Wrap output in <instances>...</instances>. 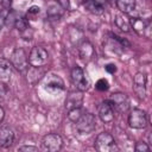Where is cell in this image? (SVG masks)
Returning <instances> with one entry per match:
<instances>
[{"label":"cell","instance_id":"obj_30","mask_svg":"<svg viewBox=\"0 0 152 152\" xmlns=\"http://www.w3.org/2000/svg\"><path fill=\"white\" fill-rule=\"evenodd\" d=\"M104 69H106V71L109 72V74H114V72H116V65L113 64V63L107 64V65L104 66Z\"/></svg>","mask_w":152,"mask_h":152},{"label":"cell","instance_id":"obj_1","mask_svg":"<svg viewBox=\"0 0 152 152\" xmlns=\"http://www.w3.org/2000/svg\"><path fill=\"white\" fill-rule=\"evenodd\" d=\"M129 44L127 40L120 38L119 36H116L114 33H108V34H106V37H103V48L112 53L120 55V53H122L124 49Z\"/></svg>","mask_w":152,"mask_h":152},{"label":"cell","instance_id":"obj_7","mask_svg":"<svg viewBox=\"0 0 152 152\" xmlns=\"http://www.w3.org/2000/svg\"><path fill=\"white\" fill-rule=\"evenodd\" d=\"M11 63H12V66H14L20 72H24L27 70L28 58L21 48H18L13 51V53L11 56Z\"/></svg>","mask_w":152,"mask_h":152},{"label":"cell","instance_id":"obj_26","mask_svg":"<svg viewBox=\"0 0 152 152\" xmlns=\"http://www.w3.org/2000/svg\"><path fill=\"white\" fill-rule=\"evenodd\" d=\"M39 12H40V8H39L38 6H31V7L28 8V12H27V18H30V17H36V15L39 14Z\"/></svg>","mask_w":152,"mask_h":152},{"label":"cell","instance_id":"obj_33","mask_svg":"<svg viewBox=\"0 0 152 152\" xmlns=\"http://www.w3.org/2000/svg\"><path fill=\"white\" fill-rule=\"evenodd\" d=\"M4 116H5V113H4V109L0 107V122L4 120Z\"/></svg>","mask_w":152,"mask_h":152},{"label":"cell","instance_id":"obj_4","mask_svg":"<svg viewBox=\"0 0 152 152\" xmlns=\"http://www.w3.org/2000/svg\"><path fill=\"white\" fill-rule=\"evenodd\" d=\"M49 59L48 51L42 46H34L32 48L30 55H28V64L33 68H40L46 64Z\"/></svg>","mask_w":152,"mask_h":152},{"label":"cell","instance_id":"obj_15","mask_svg":"<svg viewBox=\"0 0 152 152\" xmlns=\"http://www.w3.org/2000/svg\"><path fill=\"white\" fill-rule=\"evenodd\" d=\"M78 52H80L81 59H82L83 62H86V63L90 62V61L94 58V56H95L94 46H93V44H91L90 42H88V40H84V42L81 43V45H80V48H78Z\"/></svg>","mask_w":152,"mask_h":152},{"label":"cell","instance_id":"obj_22","mask_svg":"<svg viewBox=\"0 0 152 152\" xmlns=\"http://www.w3.org/2000/svg\"><path fill=\"white\" fill-rule=\"evenodd\" d=\"M62 7L59 6V4L57 5V4H51L50 6H49V8H48V14L50 15V17H57V18H59L61 17V14H62Z\"/></svg>","mask_w":152,"mask_h":152},{"label":"cell","instance_id":"obj_14","mask_svg":"<svg viewBox=\"0 0 152 152\" xmlns=\"http://www.w3.org/2000/svg\"><path fill=\"white\" fill-rule=\"evenodd\" d=\"M146 82H147V78H146V75L144 72H137L135 76H134V91L135 94L140 97V99H145V95H146Z\"/></svg>","mask_w":152,"mask_h":152},{"label":"cell","instance_id":"obj_20","mask_svg":"<svg viewBox=\"0 0 152 152\" xmlns=\"http://www.w3.org/2000/svg\"><path fill=\"white\" fill-rule=\"evenodd\" d=\"M115 25L124 32H128L131 28V24H129V19L125 15V13H120L115 15Z\"/></svg>","mask_w":152,"mask_h":152},{"label":"cell","instance_id":"obj_31","mask_svg":"<svg viewBox=\"0 0 152 152\" xmlns=\"http://www.w3.org/2000/svg\"><path fill=\"white\" fill-rule=\"evenodd\" d=\"M19 151H25V152H28V151H32V152H37L38 151V147L36 146H21L19 147Z\"/></svg>","mask_w":152,"mask_h":152},{"label":"cell","instance_id":"obj_17","mask_svg":"<svg viewBox=\"0 0 152 152\" xmlns=\"http://www.w3.org/2000/svg\"><path fill=\"white\" fill-rule=\"evenodd\" d=\"M129 24H131V27L139 36H145L146 31L148 30L150 21L148 20H145V19H141V18H132L129 20Z\"/></svg>","mask_w":152,"mask_h":152},{"label":"cell","instance_id":"obj_8","mask_svg":"<svg viewBox=\"0 0 152 152\" xmlns=\"http://www.w3.org/2000/svg\"><path fill=\"white\" fill-rule=\"evenodd\" d=\"M13 24H14V27L20 32L21 37L26 40H30L33 36V31L32 28L30 27V24H28V20L27 18L23 17V15H18V17H14V13H13Z\"/></svg>","mask_w":152,"mask_h":152},{"label":"cell","instance_id":"obj_11","mask_svg":"<svg viewBox=\"0 0 152 152\" xmlns=\"http://www.w3.org/2000/svg\"><path fill=\"white\" fill-rule=\"evenodd\" d=\"M71 81H72V83H74V86L76 87L77 90L84 91V90L88 89V81L84 76V72L77 65L74 66L72 70H71Z\"/></svg>","mask_w":152,"mask_h":152},{"label":"cell","instance_id":"obj_34","mask_svg":"<svg viewBox=\"0 0 152 152\" xmlns=\"http://www.w3.org/2000/svg\"><path fill=\"white\" fill-rule=\"evenodd\" d=\"M80 4H86V2H88V1H90V0H77Z\"/></svg>","mask_w":152,"mask_h":152},{"label":"cell","instance_id":"obj_32","mask_svg":"<svg viewBox=\"0 0 152 152\" xmlns=\"http://www.w3.org/2000/svg\"><path fill=\"white\" fill-rule=\"evenodd\" d=\"M11 2H12V0H2V1H1V4H2V6H4L5 8H8V7L11 6Z\"/></svg>","mask_w":152,"mask_h":152},{"label":"cell","instance_id":"obj_19","mask_svg":"<svg viewBox=\"0 0 152 152\" xmlns=\"http://www.w3.org/2000/svg\"><path fill=\"white\" fill-rule=\"evenodd\" d=\"M84 6L87 7V10L89 12H91L93 14H96V15L102 14L104 12V6L101 0H90V1L86 2Z\"/></svg>","mask_w":152,"mask_h":152},{"label":"cell","instance_id":"obj_29","mask_svg":"<svg viewBox=\"0 0 152 152\" xmlns=\"http://www.w3.org/2000/svg\"><path fill=\"white\" fill-rule=\"evenodd\" d=\"M57 2L59 4V6L63 10H70V1L69 0H57Z\"/></svg>","mask_w":152,"mask_h":152},{"label":"cell","instance_id":"obj_35","mask_svg":"<svg viewBox=\"0 0 152 152\" xmlns=\"http://www.w3.org/2000/svg\"><path fill=\"white\" fill-rule=\"evenodd\" d=\"M107 1H113V0H107Z\"/></svg>","mask_w":152,"mask_h":152},{"label":"cell","instance_id":"obj_6","mask_svg":"<svg viewBox=\"0 0 152 152\" xmlns=\"http://www.w3.org/2000/svg\"><path fill=\"white\" fill-rule=\"evenodd\" d=\"M128 125H129V127L135 128V129L145 128L147 125L146 113L142 109H138V108L131 110L129 116H128Z\"/></svg>","mask_w":152,"mask_h":152},{"label":"cell","instance_id":"obj_9","mask_svg":"<svg viewBox=\"0 0 152 152\" xmlns=\"http://www.w3.org/2000/svg\"><path fill=\"white\" fill-rule=\"evenodd\" d=\"M62 145H63L62 138L58 134H55V133L46 134L43 138V140H42V147H43V150L50 151V152H57V151H59L62 148Z\"/></svg>","mask_w":152,"mask_h":152},{"label":"cell","instance_id":"obj_10","mask_svg":"<svg viewBox=\"0 0 152 152\" xmlns=\"http://www.w3.org/2000/svg\"><path fill=\"white\" fill-rule=\"evenodd\" d=\"M108 100L113 104L114 110H118L119 113H126L129 109V100L124 93H114Z\"/></svg>","mask_w":152,"mask_h":152},{"label":"cell","instance_id":"obj_24","mask_svg":"<svg viewBox=\"0 0 152 152\" xmlns=\"http://www.w3.org/2000/svg\"><path fill=\"white\" fill-rule=\"evenodd\" d=\"M96 89L100 90V91H106L109 89V83L106 78H100L97 82H96Z\"/></svg>","mask_w":152,"mask_h":152},{"label":"cell","instance_id":"obj_2","mask_svg":"<svg viewBox=\"0 0 152 152\" xmlns=\"http://www.w3.org/2000/svg\"><path fill=\"white\" fill-rule=\"evenodd\" d=\"M95 147L99 152H114L119 150L113 135L107 132H102L96 137Z\"/></svg>","mask_w":152,"mask_h":152},{"label":"cell","instance_id":"obj_23","mask_svg":"<svg viewBox=\"0 0 152 152\" xmlns=\"http://www.w3.org/2000/svg\"><path fill=\"white\" fill-rule=\"evenodd\" d=\"M83 113H84V112L82 110V108H81V107H80V108H75V109L69 110L68 118H69V120H71L72 122H76V121L81 118V115H82Z\"/></svg>","mask_w":152,"mask_h":152},{"label":"cell","instance_id":"obj_25","mask_svg":"<svg viewBox=\"0 0 152 152\" xmlns=\"http://www.w3.org/2000/svg\"><path fill=\"white\" fill-rule=\"evenodd\" d=\"M135 151L137 152H148L150 151V146L146 142H138L135 145Z\"/></svg>","mask_w":152,"mask_h":152},{"label":"cell","instance_id":"obj_13","mask_svg":"<svg viewBox=\"0 0 152 152\" xmlns=\"http://www.w3.org/2000/svg\"><path fill=\"white\" fill-rule=\"evenodd\" d=\"M82 102H83V91L81 90L71 91L65 99V108L68 112L75 108H80L82 106Z\"/></svg>","mask_w":152,"mask_h":152},{"label":"cell","instance_id":"obj_28","mask_svg":"<svg viewBox=\"0 0 152 152\" xmlns=\"http://www.w3.org/2000/svg\"><path fill=\"white\" fill-rule=\"evenodd\" d=\"M6 93H7L6 84H5L4 82H1V81H0V101H1V100H4V97H5Z\"/></svg>","mask_w":152,"mask_h":152},{"label":"cell","instance_id":"obj_27","mask_svg":"<svg viewBox=\"0 0 152 152\" xmlns=\"http://www.w3.org/2000/svg\"><path fill=\"white\" fill-rule=\"evenodd\" d=\"M5 11H6V10H5ZM5 11L0 12V32H1L2 27L5 26V24H6V18H7V14H6V12H5Z\"/></svg>","mask_w":152,"mask_h":152},{"label":"cell","instance_id":"obj_18","mask_svg":"<svg viewBox=\"0 0 152 152\" xmlns=\"http://www.w3.org/2000/svg\"><path fill=\"white\" fill-rule=\"evenodd\" d=\"M12 75V63L6 58H0V81L7 83Z\"/></svg>","mask_w":152,"mask_h":152},{"label":"cell","instance_id":"obj_3","mask_svg":"<svg viewBox=\"0 0 152 152\" xmlns=\"http://www.w3.org/2000/svg\"><path fill=\"white\" fill-rule=\"evenodd\" d=\"M75 125H76V129L81 134H89L95 129L96 120L91 113H83L81 118L75 122Z\"/></svg>","mask_w":152,"mask_h":152},{"label":"cell","instance_id":"obj_12","mask_svg":"<svg viewBox=\"0 0 152 152\" xmlns=\"http://www.w3.org/2000/svg\"><path fill=\"white\" fill-rule=\"evenodd\" d=\"M99 116L104 124H110L114 120V107L109 100L103 101L99 106Z\"/></svg>","mask_w":152,"mask_h":152},{"label":"cell","instance_id":"obj_21","mask_svg":"<svg viewBox=\"0 0 152 152\" xmlns=\"http://www.w3.org/2000/svg\"><path fill=\"white\" fill-rule=\"evenodd\" d=\"M116 6L121 13H131L135 7V0H116Z\"/></svg>","mask_w":152,"mask_h":152},{"label":"cell","instance_id":"obj_5","mask_svg":"<svg viewBox=\"0 0 152 152\" xmlns=\"http://www.w3.org/2000/svg\"><path fill=\"white\" fill-rule=\"evenodd\" d=\"M64 82L63 80L58 76V75H55V74H51V75H48L45 77V81H44V89L52 94V95H57L59 93H62L64 90Z\"/></svg>","mask_w":152,"mask_h":152},{"label":"cell","instance_id":"obj_16","mask_svg":"<svg viewBox=\"0 0 152 152\" xmlns=\"http://www.w3.org/2000/svg\"><path fill=\"white\" fill-rule=\"evenodd\" d=\"M14 141V133L10 127H2L0 129V146L8 148Z\"/></svg>","mask_w":152,"mask_h":152}]
</instances>
